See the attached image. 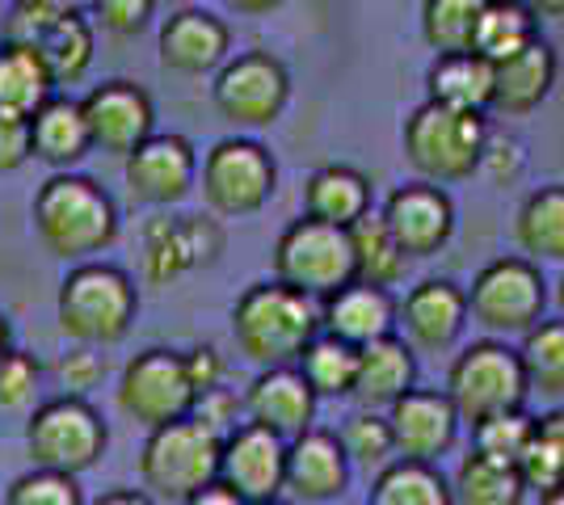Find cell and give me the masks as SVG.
<instances>
[{"instance_id":"cell-45","label":"cell","mask_w":564,"mask_h":505,"mask_svg":"<svg viewBox=\"0 0 564 505\" xmlns=\"http://www.w3.org/2000/svg\"><path fill=\"white\" fill-rule=\"evenodd\" d=\"M189 417H198L207 430H215L219 438H228L236 426H245V421H240V417H245V396H236L228 384H219L194 400V413H189Z\"/></svg>"},{"instance_id":"cell-36","label":"cell","mask_w":564,"mask_h":505,"mask_svg":"<svg viewBox=\"0 0 564 505\" xmlns=\"http://www.w3.org/2000/svg\"><path fill=\"white\" fill-rule=\"evenodd\" d=\"M518 476L527 493H556L564 488V409H552L535 417L531 442L518 459Z\"/></svg>"},{"instance_id":"cell-6","label":"cell","mask_w":564,"mask_h":505,"mask_svg":"<svg viewBox=\"0 0 564 505\" xmlns=\"http://www.w3.org/2000/svg\"><path fill=\"white\" fill-rule=\"evenodd\" d=\"M447 400L455 405L464 426H480L501 413L527 409V371L514 345H506L501 337H480L464 345L447 371Z\"/></svg>"},{"instance_id":"cell-37","label":"cell","mask_w":564,"mask_h":505,"mask_svg":"<svg viewBox=\"0 0 564 505\" xmlns=\"http://www.w3.org/2000/svg\"><path fill=\"white\" fill-rule=\"evenodd\" d=\"M300 375L307 380V387L316 392V400H337V396H350L354 392V375H358V350L337 341L329 333H316L312 345L300 354Z\"/></svg>"},{"instance_id":"cell-28","label":"cell","mask_w":564,"mask_h":505,"mask_svg":"<svg viewBox=\"0 0 564 505\" xmlns=\"http://www.w3.org/2000/svg\"><path fill=\"white\" fill-rule=\"evenodd\" d=\"M89 152H94V140H89V127H85V114H80V101L51 97L47 106L30 119V156H39L43 165L68 173Z\"/></svg>"},{"instance_id":"cell-53","label":"cell","mask_w":564,"mask_h":505,"mask_svg":"<svg viewBox=\"0 0 564 505\" xmlns=\"http://www.w3.org/2000/svg\"><path fill=\"white\" fill-rule=\"evenodd\" d=\"M219 4L232 9V13H245V18H258V13H274L286 0H219Z\"/></svg>"},{"instance_id":"cell-30","label":"cell","mask_w":564,"mask_h":505,"mask_svg":"<svg viewBox=\"0 0 564 505\" xmlns=\"http://www.w3.org/2000/svg\"><path fill=\"white\" fill-rule=\"evenodd\" d=\"M540 43V13L527 0H489L480 22H476V39L471 51L489 64H506L518 51Z\"/></svg>"},{"instance_id":"cell-12","label":"cell","mask_w":564,"mask_h":505,"mask_svg":"<svg viewBox=\"0 0 564 505\" xmlns=\"http://www.w3.org/2000/svg\"><path fill=\"white\" fill-rule=\"evenodd\" d=\"M215 110L240 131L274 127L291 101V76L270 51H245L228 59L212 85Z\"/></svg>"},{"instance_id":"cell-33","label":"cell","mask_w":564,"mask_h":505,"mask_svg":"<svg viewBox=\"0 0 564 505\" xmlns=\"http://www.w3.org/2000/svg\"><path fill=\"white\" fill-rule=\"evenodd\" d=\"M451 497H455V505H522L527 484H522L514 463L471 451L451 476Z\"/></svg>"},{"instance_id":"cell-11","label":"cell","mask_w":564,"mask_h":505,"mask_svg":"<svg viewBox=\"0 0 564 505\" xmlns=\"http://www.w3.org/2000/svg\"><path fill=\"white\" fill-rule=\"evenodd\" d=\"M279 186L274 156L258 140H219L203 156V198L215 216L245 219L258 216Z\"/></svg>"},{"instance_id":"cell-3","label":"cell","mask_w":564,"mask_h":505,"mask_svg":"<svg viewBox=\"0 0 564 505\" xmlns=\"http://www.w3.org/2000/svg\"><path fill=\"white\" fill-rule=\"evenodd\" d=\"M135 316H140V287L127 270L110 262H80L64 274L55 320L72 345H89V350L118 345L131 333Z\"/></svg>"},{"instance_id":"cell-32","label":"cell","mask_w":564,"mask_h":505,"mask_svg":"<svg viewBox=\"0 0 564 505\" xmlns=\"http://www.w3.org/2000/svg\"><path fill=\"white\" fill-rule=\"evenodd\" d=\"M514 241L527 262H564V186H540L527 194L514 216Z\"/></svg>"},{"instance_id":"cell-16","label":"cell","mask_w":564,"mask_h":505,"mask_svg":"<svg viewBox=\"0 0 564 505\" xmlns=\"http://www.w3.org/2000/svg\"><path fill=\"white\" fill-rule=\"evenodd\" d=\"M80 114H85V127H89V140H94L97 152H110L122 161L143 140L156 135L152 131V122H156L152 97L131 80H106V85L89 89V97L80 101Z\"/></svg>"},{"instance_id":"cell-9","label":"cell","mask_w":564,"mask_h":505,"mask_svg":"<svg viewBox=\"0 0 564 505\" xmlns=\"http://www.w3.org/2000/svg\"><path fill=\"white\" fill-rule=\"evenodd\" d=\"M547 283L540 265L527 257H497L489 262L468 290V316L494 337H522L543 320Z\"/></svg>"},{"instance_id":"cell-18","label":"cell","mask_w":564,"mask_h":505,"mask_svg":"<svg viewBox=\"0 0 564 505\" xmlns=\"http://www.w3.org/2000/svg\"><path fill=\"white\" fill-rule=\"evenodd\" d=\"M379 219L388 223L392 241L400 244V253L413 257H434L455 232V202L447 198L443 186L430 182H409L388 194Z\"/></svg>"},{"instance_id":"cell-34","label":"cell","mask_w":564,"mask_h":505,"mask_svg":"<svg viewBox=\"0 0 564 505\" xmlns=\"http://www.w3.org/2000/svg\"><path fill=\"white\" fill-rule=\"evenodd\" d=\"M367 505H455V497H451V481L438 472V463L397 459L379 476H371Z\"/></svg>"},{"instance_id":"cell-29","label":"cell","mask_w":564,"mask_h":505,"mask_svg":"<svg viewBox=\"0 0 564 505\" xmlns=\"http://www.w3.org/2000/svg\"><path fill=\"white\" fill-rule=\"evenodd\" d=\"M304 216L350 232L358 219L371 216V182L350 165L316 168L304 186Z\"/></svg>"},{"instance_id":"cell-57","label":"cell","mask_w":564,"mask_h":505,"mask_svg":"<svg viewBox=\"0 0 564 505\" xmlns=\"http://www.w3.org/2000/svg\"><path fill=\"white\" fill-rule=\"evenodd\" d=\"M556 304H561V320H564V274H561V287H556Z\"/></svg>"},{"instance_id":"cell-40","label":"cell","mask_w":564,"mask_h":505,"mask_svg":"<svg viewBox=\"0 0 564 505\" xmlns=\"http://www.w3.org/2000/svg\"><path fill=\"white\" fill-rule=\"evenodd\" d=\"M337 438H341V451L350 459V468L367 472V476H379L388 463H397V442H392V430H388L383 413L358 409L337 430Z\"/></svg>"},{"instance_id":"cell-51","label":"cell","mask_w":564,"mask_h":505,"mask_svg":"<svg viewBox=\"0 0 564 505\" xmlns=\"http://www.w3.org/2000/svg\"><path fill=\"white\" fill-rule=\"evenodd\" d=\"M186 505H245V502H240V497H236V493L224 481H215V484H207L203 493H194Z\"/></svg>"},{"instance_id":"cell-39","label":"cell","mask_w":564,"mask_h":505,"mask_svg":"<svg viewBox=\"0 0 564 505\" xmlns=\"http://www.w3.org/2000/svg\"><path fill=\"white\" fill-rule=\"evenodd\" d=\"M489 0H425L422 4V39L434 55H455L471 51L476 22Z\"/></svg>"},{"instance_id":"cell-7","label":"cell","mask_w":564,"mask_h":505,"mask_svg":"<svg viewBox=\"0 0 564 505\" xmlns=\"http://www.w3.org/2000/svg\"><path fill=\"white\" fill-rule=\"evenodd\" d=\"M110 447V430L101 413L80 396H51L34 405L25 421V455L43 472L59 476H85L101 463Z\"/></svg>"},{"instance_id":"cell-2","label":"cell","mask_w":564,"mask_h":505,"mask_svg":"<svg viewBox=\"0 0 564 505\" xmlns=\"http://www.w3.org/2000/svg\"><path fill=\"white\" fill-rule=\"evenodd\" d=\"M34 232L59 262H94L118 237L115 198L80 173H55L34 194Z\"/></svg>"},{"instance_id":"cell-8","label":"cell","mask_w":564,"mask_h":505,"mask_svg":"<svg viewBox=\"0 0 564 505\" xmlns=\"http://www.w3.org/2000/svg\"><path fill=\"white\" fill-rule=\"evenodd\" d=\"M274 278L304 290L307 299H329L333 290L354 283V249L346 228H329L321 219L300 216L282 228L274 244Z\"/></svg>"},{"instance_id":"cell-58","label":"cell","mask_w":564,"mask_h":505,"mask_svg":"<svg viewBox=\"0 0 564 505\" xmlns=\"http://www.w3.org/2000/svg\"><path fill=\"white\" fill-rule=\"evenodd\" d=\"M265 505H291V502H282V497H279V502H265Z\"/></svg>"},{"instance_id":"cell-49","label":"cell","mask_w":564,"mask_h":505,"mask_svg":"<svg viewBox=\"0 0 564 505\" xmlns=\"http://www.w3.org/2000/svg\"><path fill=\"white\" fill-rule=\"evenodd\" d=\"M30 161V122L0 114V173H13Z\"/></svg>"},{"instance_id":"cell-22","label":"cell","mask_w":564,"mask_h":505,"mask_svg":"<svg viewBox=\"0 0 564 505\" xmlns=\"http://www.w3.org/2000/svg\"><path fill=\"white\" fill-rule=\"evenodd\" d=\"M350 459L333 430H312L286 442V493L304 505L337 502L350 488Z\"/></svg>"},{"instance_id":"cell-4","label":"cell","mask_w":564,"mask_h":505,"mask_svg":"<svg viewBox=\"0 0 564 505\" xmlns=\"http://www.w3.org/2000/svg\"><path fill=\"white\" fill-rule=\"evenodd\" d=\"M219 447L224 438L207 430L198 417L148 430L140 451L143 493L156 505H186L194 493L219 481Z\"/></svg>"},{"instance_id":"cell-50","label":"cell","mask_w":564,"mask_h":505,"mask_svg":"<svg viewBox=\"0 0 564 505\" xmlns=\"http://www.w3.org/2000/svg\"><path fill=\"white\" fill-rule=\"evenodd\" d=\"M18 9L51 13V18H94L97 0H13Z\"/></svg>"},{"instance_id":"cell-48","label":"cell","mask_w":564,"mask_h":505,"mask_svg":"<svg viewBox=\"0 0 564 505\" xmlns=\"http://www.w3.org/2000/svg\"><path fill=\"white\" fill-rule=\"evenodd\" d=\"M527 165V156H522V147L514 140H494L489 135V147H485V156H480V168L494 177L497 186H510L518 173Z\"/></svg>"},{"instance_id":"cell-47","label":"cell","mask_w":564,"mask_h":505,"mask_svg":"<svg viewBox=\"0 0 564 505\" xmlns=\"http://www.w3.org/2000/svg\"><path fill=\"white\" fill-rule=\"evenodd\" d=\"M182 359H186V375L198 396L228 380V362H224V354H219L215 345H194V350L182 354Z\"/></svg>"},{"instance_id":"cell-46","label":"cell","mask_w":564,"mask_h":505,"mask_svg":"<svg viewBox=\"0 0 564 505\" xmlns=\"http://www.w3.org/2000/svg\"><path fill=\"white\" fill-rule=\"evenodd\" d=\"M152 9H156V0H97L94 18L101 22V30L127 39V34H140L148 25Z\"/></svg>"},{"instance_id":"cell-15","label":"cell","mask_w":564,"mask_h":505,"mask_svg":"<svg viewBox=\"0 0 564 505\" xmlns=\"http://www.w3.org/2000/svg\"><path fill=\"white\" fill-rule=\"evenodd\" d=\"M219 481L245 505L279 502L286 493V442L261 426H236L219 447Z\"/></svg>"},{"instance_id":"cell-52","label":"cell","mask_w":564,"mask_h":505,"mask_svg":"<svg viewBox=\"0 0 564 505\" xmlns=\"http://www.w3.org/2000/svg\"><path fill=\"white\" fill-rule=\"evenodd\" d=\"M94 505H156L143 488H110V493H101Z\"/></svg>"},{"instance_id":"cell-54","label":"cell","mask_w":564,"mask_h":505,"mask_svg":"<svg viewBox=\"0 0 564 505\" xmlns=\"http://www.w3.org/2000/svg\"><path fill=\"white\" fill-rule=\"evenodd\" d=\"M540 18H564V0H527Z\"/></svg>"},{"instance_id":"cell-41","label":"cell","mask_w":564,"mask_h":505,"mask_svg":"<svg viewBox=\"0 0 564 505\" xmlns=\"http://www.w3.org/2000/svg\"><path fill=\"white\" fill-rule=\"evenodd\" d=\"M531 430H535V417L527 409L501 413V417H489V421L471 426V451L518 468V459H522L527 442H531Z\"/></svg>"},{"instance_id":"cell-25","label":"cell","mask_w":564,"mask_h":505,"mask_svg":"<svg viewBox=\"0 0 564 505\" xmlns=\"http://www.w3.org/2000/svg\"><path fill=\"white\" fill-rule=\"evenodd\" d=\"M321 333L346 341L354 350L371 345L379 337L397 333V299L392 290L367 287V283H346L321 299Z\"/></svg>"},{"instance_id":"cell-56","label":"cell","mask_w":564,"mask_h":505,"mask_svg":"<svg viewBox=\"0 0 564 505\" xmlns=\"http://www.w3.org/2000/svg\"><path fill=\"white\" fill-rule=\"evenodd\" d=\"M535 505H564V488H556V493H543Z\"/></svg>"},{"instance_id":"cell-38","label":"cell","mask_w":564,"mask_h":505,"mask_svg":"<svg viewBox=\"0 0 564 505\" xmlns=\"http://www.w3.org/2000/svg\"><path fill=\"white\" fill-rule=\"evenodd\" d=\"M518 359L531 392L543 400H564V320H540L531 333H522Z\"/></svg>"},{"instance_id":"cell-14","label":"cell","mask_w":564,"mask_h":505,"mask_svg":"<svg viewBox=\"0 0 564 505\" xmlns=\"http://www.w3.org/2000/svg\"><path fill=\"white\" fill-rule=\"evenodd\" d=\"M0 39L34 51L55 85H76L94 64V25H89V18H51V13H34V9L13 4Z\"/></svg>"},{"instance_id":"cell-19","label":"cell","mask_w":564,"mask_h":505,"mask_svg":"<svg viewBox=\"0 0 564 505\" xmlns=\"http://www.w3.org/2000/svg\"><path fill=\"white\" fill-rule=\"evenodd\" d=\"M468 290L455 287L451 278H425L397 304V325L404 341L422 354H447L459 345L468 329Z\"/></svg>"},{"instance_id":"cell-5","label":"cell","mask_w":564,"mask_h":505,"mask_svg":"<svg viewBox=\"0 0 564 505\" xmlns=\"http://www.w3.org/2000/svg\"><path fill=\"white\" fill-rule=\"evenodd\" d=\"M400 140H404V161L417 168L422 182L447 186V182H464L480 168V156L489 147V122H485V114L422 101L404 119Z\"/></svg>"},{"instance_id":"cell-44","label":"cell","mask_w":564,"mask_h":505,"mask_svg":"<svg viewBox=\"0 0 564 505\" xmlns=\"http://www.w3.org/2000/svg\"><path fill=\"white\" fill-rule=\"evenodd\" d=\"M51 375H55V384H59V396H89L101 380H106V359L89 350V345H72L64 350L55 366H51Z\"/></svg>"},{"instance_id":"cell-27","label":"cell","mask_w":564,"mask_h":505,"mask_svg":"<svg viewBox=\"0 0 564 505\" xmlns=\"http://www.w3.org/2000/svg\"><path fill=\"white\" fill-rule=\"evenodd\" d=\"M425 101H438L447 110H468L485 114L494 106V64L480 59L476 51H455V55H434L425 73Z\"/></svg>"},{"instance_id":"cell-10","label":"cell","mask_w":564,"mask_h":505,"mask_svg":"<svg viewBox=\"0 0 564 505\" xmlns=\"http://www.w3.org/2000/svg\"><path fill=\"white\" fill-rule=\"evenodd\" d=\"M118 413L143 430H161L169 421H182L194 413L198 392L186 375V359L177 350H143L122 366L115 387Z\"/></svg>"},{"instance_id":"cell-24","label":"cell","mask_w":564,"mask_h":505,"mask_svg":"<svg viewBox=\"0 0 564 505\" xmlns=\"http://www.w3.org/2000/svg\"><path fill=\"white\" fill-rule=\"evenodd\" d=\"M413 387H417V350L404 337H379L358 350V375L350 392L358 409L388 413Z\"/></svg>"},{"instance_id":"cell-13","label":"cell","mask_w":564,"mask_h":505,"mask_svg":"<svg viewBox=\"0 0 564 505\" xmlns=\"http://www.w3.org/2000/svg\"><path fill=\"white\" fill-rule=\"evenodd\" d=\"M224 253V228L203 216H156L143 228V283L173 287Z\"/></svg>"},{"instance_id":"cell-17","label":"cell","mask_w":564,"mask_h":505,"mask_svg":"<svg viewBox=\"0 0 564 505\" xmlns=\"http://www.w3.org/2000/svg\"><path fill=\"white\" fill-rule=\"evenodd\" d=\"M383 417L397 442V459H413V463H438L443 455H451L464 426L447 392H434V387H413Z\"/></svg>"},{"instance_id":"cell-20","label":"cell","mask_w":564,"mask_h":505,"mask_svg":"<svg viewBox=\"0 0 564 505\" xmlns=\"http://www.w3.org/2000/svg\"><path fill=\"white\" fill-rule=\"evenodd\" d=\"M198 182V156L186 135H152L127 156V190L148 207L182 202Z\"/></svg>"},{"instance_id":"cell-21","label":"cell","mask_w":564,"mask_h":505,"mask_svg":"<svg viewBox=\"0 0 564 505\" xmlns=\"http://www.w3.org/2000/svg\"><path fill=\"white\" fill-rule=\"evenodd\" d=\"M245 421L279 433L282 442L300 438L316 421V392L307 387L300 366H270L245 387Z\"/></svg>"},{"instance_id":"cell-42","label":"cell","mask_w":564,"mask_h":505,"mask_svg":"<svg viewBox=\"0 0 564 505\" xmlns=\"http://www.w3.org/2000/svg\"><path fill=\"white\" fill-rule=\"evenodd\" d=\"M0 505H89L76 476H59V472H43V468H30L18 481L4 488V502Z\"/></svg>"},{"instance_id":"cell-43","label":"cell","mask_w":564,"mask_h":505,"mask_svg":"<svg viewBox=\"0 0 564 505\" xmlns=\"http://www.w3.org/2000/svg\"><path fill=\"white\" fill-rule=\"evenodd\" d=\"M43 384V362L30 350H9L0 359V413H22L34 405Z\"/></svg>"},{"instance_id":"cell-35","label":"cell","mask_w":564,"mask_h":505,"mask_svg":"<svg viewBox=\"0 0 564 505\" xmlns=\"http://www.w3.org/2000/svg\"><path fill=\"white\" fill-rule=\"evenodd\" d=\"M350 249H354V283L367 287H397L409 270V257L400 253V244L392 241L388 223L379 216H362L350 228Z\"/></svg>"},{"instance_id":"cell-23","label":"cell","mask_w":564,"mask_h":505,"mask_svg":"<svg viewBox=\"0 0 564 505\" xmlns=\"http://www.w3.org/2000/svg\"><path fill=\"white\" fill-rule=\"evenodd\" d=\"M232 30L207 9H182L161 25V64L177 76H207L228 64Z\"/></svg>"},{"instance_id":"cell-31","label":"cell","mask_w":564,"mask_h":505,"mask_svg":"<svg viewBox=\"0 0 564 505\" xmlns=\"http://www.w3.org/2000/svg\"><path fill=\"white\" fill-rule=\"evenodd\" d=\"M51 97H55V80L47 76L43 59L34 51L0 39V114L30 122Z\"/></svg>"},{"instance_id":"cell-55","label":"cell","mask_w":564,"mask_h":505,"mask_svg":"<svg viewBox=\"0 0 564 505\" xmlns=\"http://www.w3.org/2000/svg\"><path fill=\"white\" fill-rule=\"evenodd\" d=\"M9 350H13V333H9V320L0 316V359H4Z\"/></svg>"},{"instance_id":"cell-26","label":"cell","mask_w":564,"mask_h":505,"mask_svg":"<svg viewBox=\"0 0 564 505\" xmlns=\"http://www.w3.org/2000/svg\"><path fill=\"white\" fill-rule=\"evenodd\" d=\"M556 85V51L547 43H531L514 59L494 64V110L501 114H531L540 110Z\"/></svg>"},{"instance_id":"cell-1","label":"cell","mask_w":564,"mask_h":505,"mask_svg":"<svg viewBox=\"0 0 564 505\" xmlns=\"http://www.w3.org/2000/svg\"><path fill=\"white\" fill-rule=\"evenodd\" d=\"M316 333H321V304L279 278L253 283L232 304L236 350H240V359L261 371L295 366Z\"/></svg>"}]
</instances>
